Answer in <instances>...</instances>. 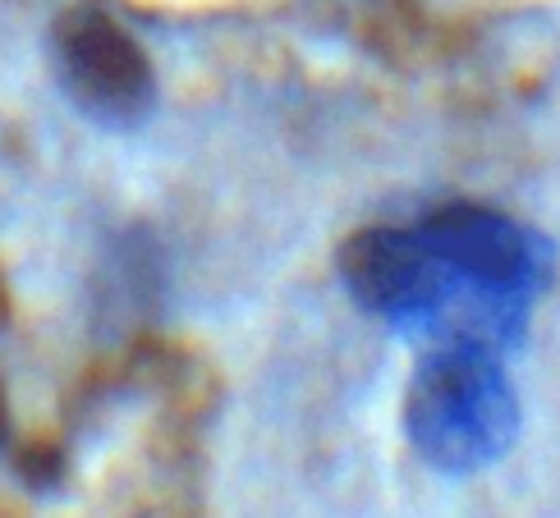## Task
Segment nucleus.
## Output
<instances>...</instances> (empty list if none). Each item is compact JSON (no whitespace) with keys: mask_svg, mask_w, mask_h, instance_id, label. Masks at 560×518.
I'll list each match as a JSON object with an SVG mask.
<instances>
[{"mask_svg":"<svg viewBox=\"0 0 560 518\" xmlns=\"http://www.w3.org/2000/svg\"><path fill=\"white\" fill-rule=\"evenodd\" d=\"M428 244L446 257L451 271L474 280L482 290H497L510 298H538L551 280V248L542 234L510 221L505 211L478 207V202H451L436 207L432 216L418 221Z\"/></svg>","mask_w":560,"mask_h":518,"instance_id":"obj_4","label":"nucleus"},{"mask_svg":"<svg viewBox=\"0 0 560 518\" xmlns=\"http://www.w3.org/2000/svg\"><path fill=\"white\" fill-rule=\"evenodd\" d=\"M56 69L60 83L69 92L88 120H97L106 129H133L143 125L156 106V79L152 64L120 23L110 14L74 5L56 19Z\"/></svg>","mask_w":560,"mask_h":518,"instance_id":"obj_3","label":"nucleus"},{"mask_svg":"<svg viewBox=\"0 0 560 518\" xmlns=\"http://www.w3.org/2000/svg\"><path fill=\"white\" fill-rule=\"evenodd\" d=\"M405 436L413 455L446 478H469L505 459L520 436V395L501 353L428 344L405 390Z\"/></svg>","mask_w":560,"mask_h":518,"instance_id":"obj_1","label":"nucleus"},{"mask_svg":"<svg viewBox=\"0 0 560 518\" xmlns=\"http://www.w3.org/2000/svg\"><path fill=\"white\" fill-rule=\"evenodd\" d=\"M340 280L363 313L382 317L395 331L428 335L451 303L459 275L423 229H359L340 248Z\"/></svg>","mask_w":560,"mask_h":518,"instance_id":"obj_2","label":"nucleus"}]
</instances>
